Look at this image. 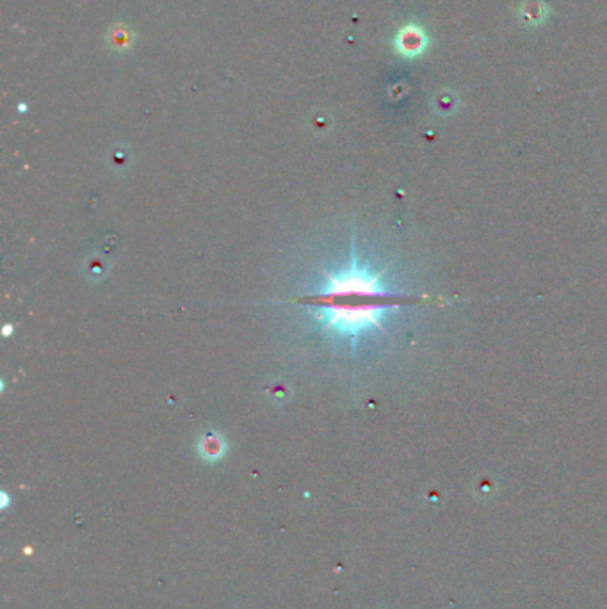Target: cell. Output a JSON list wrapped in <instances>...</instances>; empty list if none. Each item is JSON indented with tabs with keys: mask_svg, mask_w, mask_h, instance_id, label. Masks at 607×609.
Here are the masks:
<instances>
[{
	"mask_svg": "<svg viewBox=\"0 0 607 609\" xmlns=\"http://www.w3.org/2000/svg\"><path fill=\"white\" fill-rule=\"evenodd\" d=\"M310 303L315 304L324 330L358 339L371 331H383L385 314L401 307L402 301L383 286L381 273L353 260L345 271L328 274L326 286Z\"/></svg>",
	"mask_w": 607,
	"mask_h": 609,
	"instance_id": "obj_1",
	"label": "cell"
},
{
	"mask_svg": "<svg viewBox=\"0 0 607 609\" xmlns=\"http://www.w3.org/2000/svg\"><path fill=\"white\" fill-rule=\"evenodd\" d=\"M397 45L402 53L411 56V53H417L422 50V46H424V36H422V32L417 31V29L407 27V29H402L401 34H399Z\"/></svg>",
	"mask_w": 607,
	"mask_h": 609,
	"instance_id": "obj_2",
	"label": "cell"
},
{
	"mask_svg": "<svg viewBox=\"0 0 607 609\" xmlns=\"http://www.w3.org/2000/svg\"><path fill=\"white\" fill-rule=\"evenodd\" d=\"M113 45L116 49H127L130 45V32L127 29H113Z\"/></svg>",
	"mask_w": 607,
	"mask_h": 609,
	"instance_id": "obj_3",
	"label": "cell"
},
{
	"mask_svg": "<svg viewBox=\"0 0 607 609\" xmlns=\"http://www.w3.org/2000/svg\"><path fill=\"white\" fill-rule=\"evenodd\" d=\"M212 438H209V440L205 442V444H203V447H201V449H203V454H205V456H209V458H212V460H216L217 456H219L221 453H223V446H217V442L214 440V444L212 442Z\"/></svg>",
	"mask_w": 607,
	"mask_h": 609,
	"instance_id": "obj_4",
	"label": "cell"
}]
</instances>
